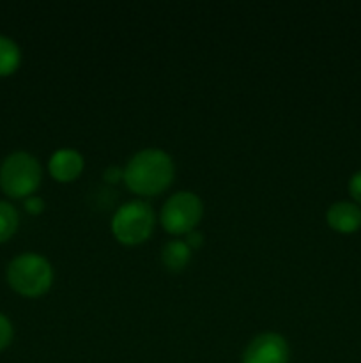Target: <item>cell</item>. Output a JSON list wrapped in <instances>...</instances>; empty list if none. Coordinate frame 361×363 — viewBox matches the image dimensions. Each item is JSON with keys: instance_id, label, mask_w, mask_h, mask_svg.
<instances>
[{"instance_id": "6da1fadb", "label": "cell", "mask_w": 361, "mask_h": 363, "mask_svg": "<svg viewBox=\"0 0 361 363\" xmlns=\"http://www.w3.org/2000/svg\"><path fill=\"white\" fill-rule=\"evenodd\" d=\"M176 177V165L168 152L161 149H142L124 167V183L140 197L163 194Z\"/></svg>"}, {"instance_id": "7a4b0ae2", "label": "cell", "mask_w": 361, "mask_h": 363, "mask_svg": "<svg viewBox=\"0 0 361 363\" xmlns=\"http://www.w3.org/2000/svg\"><path fill=\"white\" fill-rule=\"evenodd\" d=\"M7 282L21 296L39 298L52 287L53 268L46 257L27 252L7 266Z\"/></svg>"}, {"instance_id": "3957f363", "label": "cell", "mask_w": 361, "mask_h": 363, "mask_svg": "<svg viewBox=\"0 0 361 363\" xmlns=\"http://www.w3.org/2000/svg\"><path fill=\"white\" fill-rule=\"evenodd\" d=\"M41 177L39 162L25 151L9 155L0 167V188L13 199L32 197L41 184Z\"/></svg>"}, {"instance_id": "277c9868", "label": "cell", "mask_w": 361, "mask_h": 363, "mask_svg": "<svg viewBox=\"0 0 361 363\" xmlns=\"http://www.w3.org/2000/svg\"><path fill=\"white\" fill-rule=\"evenodd\" d=\"M154 209L145 201L120 206L112 218V234L120 245L137 247L145 243L154 230Z\"/></svg>"}, {"instance_id": "5b68a950", "label": "cell", "mask_w": 361, "mask_h": 363, "mask_svg": "<svg viewBox=\"0 0 361 363\" xmlns=\"http://www.w3.org/2000/svg\"><path fill=\"white\" fill-rule=\"evenodd\" d=\"M204 215V204L193 191H177L163 204L159 222L172 236H186L197 229Z\"/></svg>"}, {"instance_id": "8992f818", "label": "cell", "mask_w": 361, "mask_h": 363, "mask_svg": "<svg viewBox=\"0 0 361 363\" xmlns=\"http://www.w3.org/2000/svg\"><path fill=\"white\" fill-rule=\"evenodd\" d=\"M289 344L280 333H260L244 350L243 363H289Z\"/></svg>"}, {"instance_id": "52a82bcc", "label": "cell", "mask_w": 361, "mask_h": 363, "mask_svg": "<svg viewBox=\"0 0 361 363\" xmlns=\"http://www.w3.org/2000/svg\"><path fill=\"white\" fill-rule=\"evenodd\" d=\"M84 167L85 160L81 156V152L71 147H64L55 151L50 156L48 162L50 176L55 181H59V183H71V181L78 179L81 176V172H84Z\"/></svg>"}, {"instance_id": "ba28073f", "label": "cell", "mask_w": 361, "mask_h": 363, "mask_svg": "<svg viewBox=\"0 0 361 363\" xmlns=\"http://www.w3.org/2000/svg\"><path fill=\"white\" fill-rule=\"evenodd\" d=\"M326 220H328V225L336 233L353 234L361 229V208L354 202H335L329 206Z\"/></svg>"}, {"instance_id": "9c48e42d", "label": "cell", "mask_w": 361, "mask_h": 363, "mask_svg": "<svg viewBox=\"0 0 361 363\" xmlns=\"http://www.w3.org/2000/svg\"><path fill=\"white\" fill-rule=\"evenodd\" d=\"M191 259V248L183 240H172L163 245L161 262L168 272H183Z\"/></svg>"}, {"instance_id": "30bf717a", "label": "cell", "mask_w": 361, "mask_h": 363, "mask_svg": "<svg viewBox=\"0 0 361 363\" xmlns=\"http://www.w3.org/2000/svg\"><path fill=\"white\" fill-rule=\"evenodd\" d=\"M21 60L20 48L13 39L0 35V77H9L18 69Z\"/></svg>"}, {"instance_id": "8fae6325", "label": "cell", "mask_w": 361, "mask_h": 363, "mask_svg": "<svg viewBox=\"0 0 361 363\" xmlns=\"http://www.w3.org/2000/svg\"><path fill=\"white\" fill-rule=\"evenodd\" d=\"M18 223H20V218H18L14 206L0 201V243H6L9 238L14 236V233L18 230Z\"/></svg>"}, {"instance_id": "7c38bea8", "label": "cell", "mask_w": 361, "mask_h": 363, "mask_svg": "<svg viewBox=\"0 0 361 363\" xmlns=\"http://www.w3.org/2000/svg\"><path fill=\"white\" fill-rule=\"evenodd\" d=\"M13 340V325L6 315L0 314V351L6 350Z\"/></svg>"}, {"instance_id": "4fadbf2b", "label": "cell", "mask_w": 361, "mask_h": 363, "mask_svg": "<svg viewBox=\"0 0 361 363\" xmlns=\"http://www.w3.org/2000/svg\"><path fill=\"white\" fill-rule=\"evenodd\" d=\"M349 194L356 201V204L361 206V170L353 174V177L349 179Z\"/></svg>"}, {"instance_id": "5bb4252c", "label": "cell", "mask_w": 361, "mask_h": 363, "mask_svg": "<svg viewBox=\"0 0 361 363\" xmlns=\"http://www.w3.org/2000/svg\"><path fill=\"white\" fill-rule=\"evenodd\" d=\"M25 209H27V213H30V215H41L42 211H45V201H42L41 197H27L25 199Z\"/></svg>"}, {"instance_id": "9a60e30c", "label": "cell", "mask_w": 361, "mask_h": 363, "mask_svg": "<svg viewBox=\"0 0 361 363\" xmlns=\"http://www.w3.org/2000/svg\"><path fill=\"white\" fill-rule=\"evenodd\" d=\"M103 179L110 184H117L119 181H124V169H120V167H108V169H105Z\"/></svg>"}, {"instance_id": "2e32d148", "label": "cell", "mask_w": 361, "mask_h": 363, "mask_svg": "<svg viewBox=\"0 0 361 363\" xmlns=\"http://www.w3.org/2000/svg\"><path fill=\"white\" fill-rule=\"evenodd\" d=\"M184 243H186L191 250H193V248L197 250V248H200L202 245H204V234L197 229L191 230V233L186 234V240H184Z\"/></svg>"}]
</instances>
